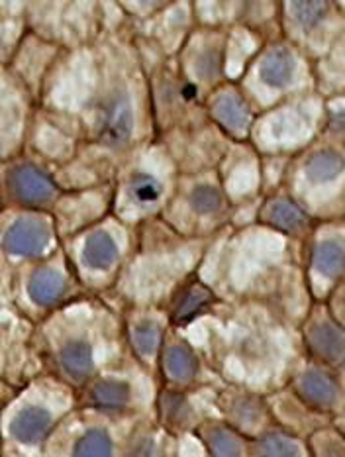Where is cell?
<instances>
[{
  "mask_svg": "<svg viewBox=\"0 0 345 457\" xmlns=\"http://www.w3.org/2000/svg\"><path fill=\"white\" fill-rule=\"evenodd\" d=\"M160 406H161L163 420L173 424V426L183 424L186 412H189V406H186L185 396L179 393H173V391H167L161 395Z\"/></svg>",
  "mask_w": 345,
  "mask_h": 457,
  "instance_id": "obj_23",
  "label": "cell"
},
{
  "mask_svg": "<svg viewBox=\"0 0 345 457\" xmlns=\"http://www.w3.org/2000/svg\"><path fill=\"white\" fill-rule=\"evenodd\" d=\"M189 203L196 212L210 214V212L218 211V208L222 206V195L218 188H214L210 185H201L191 193Z\"/></svg>",
  "mask_w": 345,
  "mask_h": 457,
  "instance_id": "obj_22",
  "label": "cell"
},
{
  "mask_svg": "<svg viewBox=\"0 0 345 457\" xmlns=\"http://www.w3.org/2000/svg\"><path fill=\"white\" fill-rule=\"evenodd\" d=\"M345 169V159L332 150H324L314 154L307 165H304V173L312 183H328L340 177Z\"/></svg>",
  "mask_w": 345,
  "mask_h": 457,
  "instance_id": "obj_14",
  "label": "cell"
},
{
  "mask_svg": "<svg viewBox=\"0 0 345 457\" xmlns=\"http://www.w3.org/2000/svg\"><path fill=\"white\" fill-rule=\"evenodd\" d=\"M307 344L320 360L345 367V330L332 322L314 324L307 334Z\"/></svg>",
  "mask_w": 345,
  "mask_h": 457,
  "instance_id": "obj_4",
  "label": "cell"
},
{
  "mask_svg": "<svg viewBox=\"0 0 345 457\" xmlns=\"http://www.w3.org/2000/svg\"><path fill=\"white\" fill-rule=\"evenodd\" d=\"M214 303V295L206 289L204 285L199 281H193L186 285V289L181 293L179 301H177L173 308V322L177 326H186L193 322L196 316H201L202 312L209 311Z\"/></svg>",
  "mask_w": 345,
  "mask_h": 457,
  "instance_id": "obj_7",
  "label": "cell"
},
{
  "mask_svg": "<svg viewBox=\"0 0 345 457\" xmlns=\"http://www.w3.org/2000/svg\"><path fill=\"white\" fill-rule=\"evenodd\" d=\"M59 360H62L63 370L71 375L73 379H85L93 370V350L91 345L83 340L69 342L62 350Z\"/></svg>",
  "mask_w": 345,
  "mask_h": 457,
  "instance_id": "obj_16",
  "label": "cell"
},
{
  "mask_svg": "<svg viewBox=\"0 0 345 457\" xmlns=\"http://www.w3.org/2000/svg\"><path fill=\"white\" fill-rule=\"evenodd\" d=\"M49 242V228L36 218L18 220L4 236V250L12 255H37Z\"/></svg>",
  "mask_w": 345,
  "mask_h": 457,
  "instance_id": "obj_3",
  "label": "cell"
},
{
  "mask_svg": "<svg viewBox=\"0 0 345 457\" xmlns=\"http://www.w3.org/2000/svg\"><path fill=\"white\" fill-rule=\"evenodd\" d=\"M52 428V416L39 406H28L10 424L14 438L24 444H36Z\"/></svg>",
  "mask_w": 345,
  "mask_h": 457,
  "instance_id": "obj_8",
  "label": "cell"
},
{
  "mask_svg": "<svg viewBox=\"0 0 345 457\" xmlns=\"http://www.w3.org/2000/svg\"><path fill=\"white\" fill-rule=\"evenodd\" d=\"M259 455H299V444L283 434H267L255 445Z\"/></svg>",
  "mask_w": 345,
  "mask_h": 457,
  "instance_id": "obj_20",
  "label": "cell"
},
{
  "mask_svg": "<svg viewBox=\"0 0 345 457\" xmlns=\"http://www.w3.org/2000/svg\"><path fill=\"white\" fill-rule=\"evenodd\" d=\"M212 112L216 120H218L224 128H228V130L238 132V134L248 130L250 120H251L248 108H245L242 98L232 93H224L216 98Z\"/></svg>",
  "mask_w": 345,
  "mask_h": 457,
  "instance_id": "obj_10",
  "label": "cell"
},
{
  "mask_svg": "<svg viewBox=\"0 0 345 457\" xmlns=\"http://www.w3.org/2000/svg\"><path fill=\"white\" fill-rule=\"evenodd\" d=\"M8 187L18 201L26 204H42L55 195L52 179L32 165L14 167L8 173Z\"/></svg>",
  "mask_w": 345,
  "mask_h": 457,
  "instance_id": "obj_2",
  "label": "cell"
},
{
  "mask_svg": "<svg viewBox=\"0 0 345 457\" xmlns=\"http://www.w3.org/2000/svg\"><path fill=\"white\" fill-rule=\"evenodd\" d=\"M299 391L302 399L316 409H330L338 401V383L322 371H307L299 379Z\"/></svg>",
  "mask_w": 345,
  "mask_h": 457,
  "instance_id": "obj_6",
  "label": "cell"
},
{
  "mask_svg": "<svg viewBox=\"0 0 345 457\" xmlns=\"http://www.w3.org/2000/svg\"><path fill=\"white\" fill-rule=\"evenodd\" d=\"M202 440L214 455H240L243 450V444L238 436L224 428V426H209V428L202 430Z\"/></svg>",
  "mask_w": 345,
  "mask_h": 457,
  "instance_id": "obj_18",
  "label": "cell"
},
{
  "mask_svg": "<svg viewBox=\"0 0 345 457\" xmlns=\"http://www.w3.org/2000/svg\"><path fill=\"white\" fill-rule=\"evenodd\" d=\"M75 455H111L112 440L104 430L86 432L81 440L75 444Z\"/></svg>",
  "mask_w": 345,
  "mask_h": 457,
  "instance_id": "obj_19",
  "label": "cell"
},
{
  "mask_svg": "<svg viewBox=\"0 0 345 457\" xmlns=\"http://www.w3.org/2000/svg\"><path fill=\"white\" fill-rule=\"evenodd\" d=\"M134 130L132 104L124 93H114L104 101L98 137L106 145H122L130 140Z\"/></svg>",
  "mask_w": 345,
  "mask_h": 457,
  "instance_id": "obj_1",
  "label": "cell"
},
{
  "mask_svg": "<svg viewBox=\"0 0 345 457\" xmlns=\"http://www.w3.org/2000/svg\"><path fill=\"white\" fill-rule=\"evenodd\" d=\"M314 267L328 279L336 277L345 270V247L338 240H324L314 250Z\"/></svg>",
  "mask_w": 345,
  "mask_h": 457,
  "instance_id": "obj_15",
  "label": "cell"
},
{
  "mask_svg": "<svg viewBox=\"0 0 345 457\" xmlns=\"http://www.w3.org/2000/svg\"><path fill=\"white\" fill-rule=\"evenodd\" d=\"M130 385L122 381H98L88 391V403L96 409L118 411L130 403Z\"/></svg>",
  "mask_w": 345,
  "mask_h": 457,
  "instance_id": "obj_11",
  "label": "cell"
},
{
  "mask_svg": "<svg viewBox=\"0 0 345 457\" xmlns=\"http://www.w3.org/2000/svg\"><path fill=\"white\" fill-rule=\"evenodd\" d=\"M261 81L273 88H283L292 81L294 57L284 47H277L263 57L259 67Z\"/></svg>",
  "mask_w": 345,
  "mask_h": 457,
  "instance_id": "obj_9",
  "label": "cell"
},
{
  "mask_svg": "<svg viewBox=\"0 0 345 457\" xmlns=\"http://www.w3.org/2000/svg\"><path fill=\"white\" fill-rule=\"evenodd\" d=\"M165 367L171 377L179 381H189L196 375L199 370V363H196V357L189 347L185 345H171L169 350L165 352Z\"/></svg>",
  "mask_w": 345,
  "mask_h": 457,
  "instance_id": "obj_17",
  "label": "cell"
},
{
  "mask_svg": "<svg viewBox=\"0 0 345 457\" xmlns=\"http://www.w3.org/2000/svg\"><path fill=\"white\" fill-rule=\"evenodd\" d=\"M83 260L93 270H108L118 260V247L106 232H94L85 244Z\"/></svg>",
  "mask_w": 345,
  "mask_h": 457,
  "instance_id": "obj_12",
  "label": "cell"
},
{
  "mask_svg": "<svg viewBox=\"0 0 345 457\" xmlns=\"http://www.w3.org/2000/svg\"><path fill=\"white\" fill-rule=\"evenodd\" d=\"M292 8H294L292 10L294 18H297L304 28H312L320 22L324 14H326L328 4L326 3H297L292 4Z\"/></svg>",
  "mask_w": 345,
  "mask_h": 457,
  "instance_id": "obj_25",
  "label": "cell"
},
{
  "mask_svg": "<svg viewBox=\"0 0 345 457\" xmlns=\"http://www.w3.org/2000/svg\"><path fill=\"white\" fill-rule=\"evenodd\" d=\"M263 222L277 228L284 234L299 236L308 226V216L304 214L302 208H299L289 198H277V201L269 203L263 211Z\"/></svg>",
  "mask_w": 345,
  "mask_h": 457,
  "instance_id": "obj_5",
  "label": "cell"
},
{
  "mask_svg": "<svg viewBox=\"0 0 345 457\" xmlns=\"http://www.w3.org/2000/svg\"><path fill=\"white\" fill-rule=\"evenodd\" d=\"M130 188L140 203H153L161 196L160 181H157L155 177L145 175V173H137L130 181Z\"/></svg>",
  "mask_w": 345,
  "mask_h": 457,
  "instance_id": "obj_24",
  "label": "cell"
},
{
  "mask_svg": "<svg viewBox=\"0 0 345 457\" xmlns=\"http://www.w3.org/2000/svg\"><path fill=\"white\" fill-rule=\"evenodd\" d=\"M160 328L153 322H142L137 324L132 330V342L137 353L142 355H152L157 350V344H160Z\"/></svg>",
  "mask_w": 345,
  "mask_h": 457,
  "instance_id": "obj_21",
  "label": "cell"
},
{
  "mask_svg": "<svg viewBox=\"0 0 345 457\" xmlns=\"http://www.w3.org/2000/svg\"><path fill=\"white\" fill-rule=\"evenodd\" d=\"M63 287L62 275L52 270H42L32 275L28 283V293L36 304L52 306L63 295Z\"/></svg>",
  "mask_w": 345,
  "mask_h": 457,
  "instance_id": "obj_13",
  "label": "cell"
}]
</instances>
